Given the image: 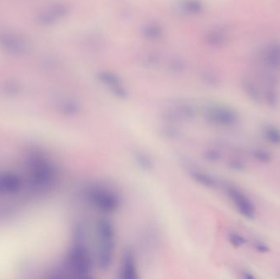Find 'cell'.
Wrapping results in <instances>:
<instances>
[{"label": "cell", "mask_w": 280, "mask_h": 279, "mask_svg": "<svg viewBox=\"0 0 280 279\" xmlns=\"http://www.w3.org/2000/svg\"><path fill=\"white\" fill-rule=\"evenodd\" d=\"M208 158L211 161H218L219 159L221 158V153L220 152H217V151H215V150H212V151H210L208 152Z\"/></svg>", "instance_id": "obj_17"}, {"label": "cell", "mask_w": 280, "mask_h": 279, "mask_svg": "<svg viewBox=\"0 0 280 279\" xmlns=\"http://www.w3.org/2000/svg\"><path fill=\"white\" fill-rule=\"evenodd\" d=\"M47 233L46 220L36 214L0 229V279L17 277L26 266L36 264L44 251Z\"/></svg>", "instance_id": "obj_1"}, {"label": "cell", "mask_w": 280, "mask_h": 279, "mask_svg": "<svg viewBox=\"0 0 280 279\" xmlns=\"http://www.w3.org/2000/svg\"><path fill=\"white\" fill-rule=\"evenodd\" d=\"M86 199L95 208L104 213H113L119 209L121 199L112 189L102 186H95L88 189Z\"/></svg>", "instance_id": "obj_3"}, {"label": "cell", "mask_w": 280, "mask_h": 279, "mask_svg": "<svg viewBox=\"0 0 280 279\" xmlns=\"http://www.w3.org/2000/svg\"><path fill=\"white\" fill-rule=\"evenodd\" d=\"M243 277H245L246 279H254L255 278V276L251 274V272H248V271H245L243 272Z\"/></svg>", "instance_id": "obj_18"}, {"label": "cell", "mask_w": 280, "mask_h": 279, "mask_svg": "<svg viewBox=\"0 0 280 279\" xmlns=\"http://www.w3.org/2000/svg\"><path fill=\"white\" fill-rule=\"evenodd\" d=\"M193 177L205 187L212 188L216 185V181L214 180V178L211 177L209 174L203 173V172H193Z\"/></svg>", "instance_id": "obj_9"}, {"label": "cell", "mask_w": 280, "mask_h": 279, "mask_svg": "<svg viewBox=\"0 0 280 279\" xmlns=\"http://www.w3.org/2000/svg\"><path fill=\"white\" fill-rule=\"evenodd\" d=\"M229 241L234 247H239V246H243L246 242L244 237L236 233H230V236H229Z\"/></svg>", "instance_id": "obj_13"}, {"label": "cell", "mask_w": 280, "mask_h": 279, "mask_svg": "<svg viewBox=\"0 0 280 279\" xmlns=\"http://www.w3.org/2000/svg\"><path fill=\"white\" fill-rule=\"evenodd\" d=\"M210 123L219 127H232L238 121L236 112L230 108H215L207 115Z\"/></svg>", "instance_id": "obj_5"}, {"label": "cell", "mask_w": 280, "mask_h": 279, "mask_svg": "<svg viewBox=\"0 0 280 279\" xmlns=\"http://www.w3.org/2000/svg\"><path fill=\"white\" fill-rule=\"evenodd\" d=\"M254 248L260 253H267L269 251V246L264 242H256L254 244Z\"/></svg>", "instance_id": "obj_16"}, {"label": "cell", "mask_w": 280, "mask_h": 279, "mask_svg": "<svg viewBox=\"0 0 280 279\" xmlns=\"http://www.w3.org/2000/svg\"><path fill=\"white\" fill-rule=\"evenodd\" d=\"M137 161L139 165L144 169H151L152 166V160L146 154L140 153L137 155Z\"/></svg>", "instance_id": "obj_12"}, {"label": "cell", "mask_w": 280, "mask_h": 279, "mask_svg": "<svg viewBox=\"0 0 280 279\" xmlns=\"http://www.w3.org/2000/svg\"><path fill=\"white\" fill-rule=\"evenodd\" d=\"M266 100L267 103L269 104L270 107H274L277 104V102H278V98H277V95L274 94V92L269 91V92H267Z\"/></svg>", "instance_id": "obj_15"}, {"label": "cell", "mask_w": 280, "mask_h": 279, "mask_svg": "<svg viewBox=\"0 0 280 279\" xmlns=\"http://www.w3.org/2000/svg\"><path fill=\"white\" fill-rule=\"evenodd\" d=\"M120 276L124 279H135L137 277L135 256L130 251H126L124 254L120 269Z\"/></svg>", "instance_id": "obj_7"}, {"label": "cell", "mask_w": 280, "mask_h": 279, "mask_svg": "<svg viewBox=\"0 0 280 279\" xmlns=\"http://www.w3.org/2000/svg\"><path fill=\"white\" fill-rule=\"evenodd\" d=\"M98 239V265L107 270L113 264L115 249V229L107 219H100L96 226Z\"/></svg>", "instance_id": "obj_2"}, {"label": "cell", "mask_w": 280, "mask_h": 279, "mask_svg": "<svg viewBox=\"0 0 280 279\" xmlns=\"http://www.w3.org/2000/svg\"><path fill=\"white\" fill-rule=\"evenodd\" d=\"M246 92H247L248 96H249L253 101L260 102V100H261V96H260V92H259L258 88H256V86L247 84V85L246 86Z\"/></svg>", "instance_id": "obj_11"}, {"label": "cell", "mask_w": 280, "mask_h": 279, "mask_svg": "<svg viewBox=\"0 0 280 279\" xmlns=\"http://www.w3.org/2000/svg\"><path fill=\"white\" fill-rule=\"evenodd\" d=\"M264 137L273 145L280 146V130L275 126H268L265 128Z\"/></svg>", "instance_id": "obj_8"}, {"label": "cell", "mask_w": 280, "mask_h": 279, "mask_svg": "<svg viewBox=\"0 0 280 279\" xmlns=\"http://www.w3.org/2000/svg\"><path fill=\"white\" fill-rule=\"evenodd\" d=\"M71 263L73 269L78 277L88 278L90 277L93 269V261L84 237L73 247L71 251Z\"/></svg>", "instance_id": "obj_4"}, {"label": "cell", "mask_w": 280, "mask_h": 279, "mask_svg": "<svg viewBox=\"0 0 280 279\" xmlns=\"http://www.w3.org/2000/svg\"><path fill=\"white\" fill-rule=\"evenodd\" d=\"M254 158L260 162L267 163L271 161V155L263 149H256L253 152Z\"/></svg>", "instance_id": "obj_10"}, {"label": "cell", "mask_w": 280, "mask_h": 279, "mask_svg": "<svg viewBox=\"0 0 280 279\" xmlns=\"http://www.w3.org/2000/svg\"><path fill=\"white\" fill-rule=\"evenodd\" d=\"M230 167L231 169L237 170V171H243L245 169V164L243 161L238 160V159H234L230 161Z\"/></svg>", "instance_id": "obj_14"}, {"label": "cell", "mask_w": 280, "mask_h": 279, "mask_svg": "<svg viewBox=\"0 0 280 279\" xmlns=\"http://www.w3.org/2000/svg\"><path fill=\"white\" fill-rule=\"evenodd\" d=\"M227 194L241 215L248 219H253L255 216V207L240 190L236 188L228 187Z\"/></svg>", "instance_id": "obj_6"}]
</instances>
